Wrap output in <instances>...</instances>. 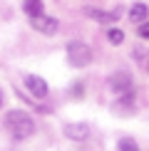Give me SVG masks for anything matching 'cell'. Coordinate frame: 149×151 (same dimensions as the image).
I'll list each match as a JSON object with an SVG mask.
<instances>
[{"instance_id": "1", "label": "cell", "mask_w": 149, "mask_h": 151, "mask_svg": "<svg viewBox=\"0 0 149 151\" xmlns=\"http://www.w3.org/2000/svg\"><path fill=\"white\" fill-rule=\"evenodd\" d=\"M5 127L12 134V139H27L35 134V119L22 109H12L5 114Z\"/></svg>"}, {"instance_id": "2", "label": "cell", "mask_w": 149, "mask_h": 151, "mask_svg": "<svg viewBox=\"0 0 149 151\" xmlns=\"http://www.w3.org/2000/svg\"><path fill=\"white\" fill-rule=\"evenodd\" d=\"M67 60H70L72 67H87V65L92 62V50H90V45H85V42H80V40L67 42Z\"/></svg>"}, {"instance_id": "3", "label": "cell", "mask_w": 149, "mask_h": 151, "mask_svg": "<svg viewBox=\"0 0 149 151\" xmlns=\"http://www.w3.org/2000/svg\"><path fill=\"white\" fill-rule=\"evenodd\" d=\"M107 84H109V89L117 92V94L132 92V74L129 72H114V74H109Z\"/></svg>"}, {"instance_id": "4", "label": "cell", "mask_w": 149, "mask_h": 151, "mask_svg": "<svg viewBox=\"0 0 149 151\" xmlns=\"http://www.w3.org/2000/svg\"><path fill=\"white\" fill-rule=\"evenodd\" d=\"M30 25H33V30H37V32H42V35H55L57 27H60V22L55 20V17H47V15L30 17Z\"/></svg>"}, {"instance_id": "5", "label": "cell", "mask_w": 149, "mask_h": 151, "mask_svg": "<svg viewBox=\"0 0 149 151\" xmlns=\"http://www.w3.org/2000/svg\"><path fill=\"white\" fill-rule=\"evenodd\" d=\"M25 87H27V92L33 94L35 99H45L47 97V82L42 77H37V74H25Z\"/></svg>"}, {"instance_id": "6", "label": "cell", "mask_w": 149, "mask_h": 151, "mask_svg": "<svg viewBox=\"0 0 149 151\" xmlns=\"http://www.w3.org/2000/svg\"><path fill=\"white\" fill-rule=\"evenodd\" d=\"M112 111H114L117 116H132L134 111H137V104H134V97H132V92H124L122 97L114 102Z\"/></svg>"}, {"instance_id": "7", "label": "cell", "mask_w": 149, "mask_h": 151, "mask_svg": "<svg viewBox=\"0 0 149 151\" xmlns=\"http://www.w3.org/2000/svg\"><path fill=\"white\" fill-rule=\"evenodd\" d=\"M65 136L72 141H85L90 136V127L85 122H70V124H65Z\"/></svg>"}, {"instance_id": "8", "label": "cell", "mask_w": 149, "mask_h": 151, "mask_svg": "<svg viewBox=\"0 0 149 151\" xmlns=\"http://www.w3.org/2000/svg\"><path fill=\"white\" fill-rule=\"evenodd\" d=\"M87 15L92 17V20H99L104 25H112L117 22V17H119V10H112V12H104V10H87Z\"/></svg>"}, {"instance_id": "9", "label": "cell", "mask_w": 149, "mask_h": 151, "mask_svg": "<svg viewBox=\"0 0 149 151\" xmlns=\"http://www.w3.org/2000/svg\"><path fill=\"white\" fill-rule=\"evenodd\" d=\"M147 15H149V8H147L144 3H134V5H132V10H129V20H132L134 25L144 22V20H147Z\"/></svg>"}, {"instance_id": "10", "label": "cell", "mask_w": 149, "mask_h": 151, "mask_svg": "<svg viewBox=\"0 0 149 151\" xmlns=\"http://www.w3.org/2000/svg\"><path fill=\"white\" fill-rule=\"evenodd\" d=\"M22 10L27 12L30 17L42 15V0H22Z\"/></svg>"}, {"instance_id": "11", "label": "cell", "mask_w": 149, "mask_h": 151, "mask_svg": "<svg viewBox=\"0 0 149 151\" xmlns=\"http://www.w3.org/2000/svg\"><path fill=\"white\" fill-rule=\"evenodd\" d=\"M107 40L112 42V45H122V42H124V32L117 30V27H109L107 30Z\"/></svg>"}, {"instance_id": "12", "label": "cell", "mask_w": 149, "mask_h": 151, "mask_svg": "<svg viewBox=\"0 0 149 151\" xmlns=\"http://www.w3.org/2000/svg\"><path fill=\"white\" fill-rule=\"evenodd\" d=\"M119 151H139V146H137V141L134 139H119Z\"/></svg>"}, {"instance_id": "13", "label": "cell", "mask_w": 149, "mask_h": 151, "mask_svg": "<svg viewBox=\"0 0 149 151\" xmlns=\"http://www.w3.org/2000/svg\"><path fill=\"white\" fill-rule=\"evenodd\" d=\"M139 37H144V40H149V20H144V22H139Z\"/></svg>"}, {"instance_id": "14", "label": "cell", "mask_w": 149, "mask_h": 151, "mask_svg": "<svg viewBox=\"0 0 149 151\" xmlns=\"http://www.w3.org/2000/svg\"><path fill=\"white\" fill-rule=\"evenodd\" d=\"M0 106H3V92H0Z\"/></svg>"}]
</instances>
